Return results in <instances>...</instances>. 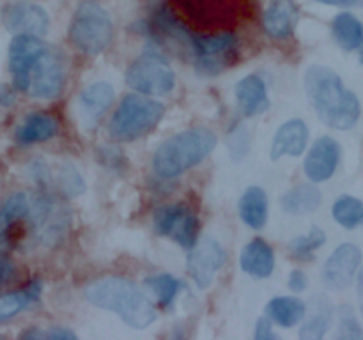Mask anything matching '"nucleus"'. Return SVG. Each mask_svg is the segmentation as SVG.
I'll return each mask as SVG.
<instances>
[{
	"mask_svg": "<svg viewBox=\"0 0 363 340\" xmlns=\"http://www.w3.org/2000/svg\"><path fill=\"white\" fill-rule=\"evenodd\" d=\"M326 243V234L323 232L319 227H312L305 236L293 237L287 244L291 255L296 259H308L312 255V251H315L318 248H321Z\"/></svg>",
	"mask_w": 363,
	"mask_h": 340,
	"instance_id": "nucleus-30",
	"label": "nucleus"
},
{
	"mask_svg": "<svg viewBox=\"0 0 363 340\" xmlns=\"http://www.w3.org/2000/svg\"><path fill=\"white\" fill-rule=\"evenodd\" d=\"M89 303L119 315L128 326L145 329L156 321V308L144 290L123 276L94 280L84 289Z\"/></svg>",
	"mask_w": 363,
	"mask_h": 340,
	"instance_id": "nucleus-2",
	"label": "nucleus"
},
{
	"mask_svg": "<svg viewBox=\"0 0 363 340\" xmlns=\"http://www.w3.org/2000/svg\"><path fill=\"white\" fill-rule=\"evenodd\" d=\"M308 140V128L301 119L287 120L279 128L272 144V158L280 159L282 156L303 154Z\"/></svg>",
	"mask_w": 363,
	"mask_h": 340,
	"instance_id": "nucleus-17",
	"label": "nucleus"
},
{
	"mask_svg": "<svg viewBox=\"0 0 363 340\" xmlns=\"http://www.w3.org/2000/svg\"><path fill=\"white\" fill-rule=\"evenodd\" d=\"M152 225L160 236L170 237L183 248L191 250L197 244L201 222H199V216L186 205H162L152 215Z\"/></svg>",
	"mask_w": 363,
	"mask_h": 340,
	"instance_id": "nucleus-8",
	"label": "nucleus"
},
{
	"mask_svg": "<svg viewBox=\"0 0 363 340\" xmlns=\"http://www.w3.org/2000/svg\"><path fill=\"white\" fill-rule=\"evenodd\" d=\"M14 103V94L9 87L6 85H0V105L2 106H11Z\"/></svg>",
	"mask_w": 363,
	"mask_h": 340,
	"instance_id": "nucleus-38",
	"label": "nucleus"
},
{
	"mask_svg": "<svg viewBox=\"0 0 363 340\" xmlns=\"http://www.w3.org/2000/svg\"><path fill=\"white\" fill-rule=\"evenodd\" d=\"M14 275V262L11 261L9 255L0 251V285L9 282Z\"/></svg>",
	"mask_w": 363,
	"mask_h": 340,
	"instance_id": "nucleus-34",
	"label": "nucleus"
},
{
	"mask_svg": "<svg viewBox=\"0 0 363 340\" xmlns=\"http://www.w3.org/2000/svg\"><path fill=\"white\" fill-rule=\"evenodd\" d=\"M113 98H116V91L106 81H96L89 85L78 98V112L84 123L89 126L98 123L103 113L112 106Z\"/></svg>",
	"mask_w": 363,
	"mask_h": 340,
	"instance_id": "nucleus-16",
	"label": "nucleus"
},
{
	"mask_svg": "<svg viewBox=\"0 0 363 340\" xmlns=\"http://www.w3.org/2000/svg\"><path fill=\"white\" fill-rule=\"evenodd\" d=\"M238 38L230 32L213 35H197L194 39L191 57L195 71L204 76H216L236 60Z\"/></svg>",
	"mask_w": 363,
	"mask_h": 340,
	"instance_id": "nucleus-7",
	"label": "nucleus"
},
{
	"mask_svg": "<svg viewBox=\"0 0 363 340\" xmlns=\"http://www.w3.org/2000/svg\"><path fill=\"white\" fill-rule=\"evenodd\" d=\"M236 99L241 113L247 117L259 115L269 108L266 84L257 74H250V76H245L243 80L238 81Z\"/></svg>",
	"mask_w": 363,
	"mask_h": 340,
	"instance_id": "nucleus-19",
	"label": "nucleus"
},
{
	"mask_svg": "<svg viewBox=\"0 0 363 340\" xmlns=\"http://www.w3.org/2000/svg\"><path fill=\"white\" fill-rule=\"evenodd\" d=\"M363 46V45H362ZM360 59H362V62H363V48H362V57H360Z\"/></svg>",
	"mask_w": 363,
	"mask_h": 340,
	"instance_id": "nucleus-41",
	"label": "nucleus"
},
{
	"mask_svg": "<svg viewBox=\"0 0 363 340\" xmlns=\"http://www.w3.org/2000/svg\"><path fill=\"white\" fill-rule=\"evenodd\" d=\"M333 218L344 229H357L363 223V202L351 195H342L333 204Z\"/></svg>",
	"mask_w": 363,
	"mask_h": 340,
	"instance_id": "nucleus-28",
	"label": "nucleus"
},
{
	"mask_svg": "<svg viewBox=\"0 0 363 340\" xmlns=\"http://www.w3.org/2000/svg\"><path fill=\"white\" fill-rule=\"evenodd\" d=\"M314 2L326 4V6H340V7H363V0H314Z\"/></svg>",
	"mask_w": 363,
	"mask_h": 340,
	"instance_id": "nucleus-37",
	"label": "nucleus"
},
{
	"mask_svg": "<svg viewBox=\"0 0 363 340\" xmlns=\"http://www.w3.org/2000/svg\"><path fill=\"white\" fill-rule=\"evenodd\" d=\"M43 339L48 340H74L77 335H74L71 329L67 328H50L46 332H43Z\"/></svg>",
	"mask_w": 363,
	"mask_h": 340,
	"instance_id": "nucleus-36",
	"label": "nucleus"
},
{
	"mask_svg": "<svg viewBox=\"0 0 363 340\" xmlns=\"http://www.w3.org/2000/svg\"><path fill=\"white\" fill-rule=\"evenodd\" d=\"M227 254L222 244L213 237H206L191 248L188 255V273L201 289H208L215 280L216 273L225 264Z\"/></svg>",
	"mask_w": 363,
	"mask_h": 340,
	"instance_id": "nucleus-11",
	"label": "nucleus"
},
{
	"mask_svg": "<svg viewBox=\"0 0 363 340\" xmlns=\"http://www.w3.org/2000/svg\"><path fill=\"white\" fill-rule=\"evenodd\" d=\"M312 308L314 312H312L311 319L300 329V339H323L332 326L333 308L328 298L318 296L312 303Z\"/></svg>",
	"mask_w": 363,
	"mask_h": 340,
	"instance_id": "nucleus-27",
	"label": "nucleus"
},
{
	"mask_svg": "<svg viewBox=\"0 0 363 340\" xmlns=\"http://www.w3.org/2000/svg\"><path fill=\"white\" fill-rule=\"evenodd\" d=\"M66 59L59 50L48 46L30 71L28 94L35 99H53L62 92L66 81Z\"/></svg>",
	"mask_w": 363,
	"mask_h": 340,
	"instance_id": "nucleus-9",
	"label": "nucleus"
},
{
	"mask_svg": "<svg viewBox=\"0 0 363 340\" xmlns=\"http://www.w3.org/2000/svg\"><path fill=\"white\" fill-rule=\"evenodd\" d=\"M126 84L140 94L162 96L172 91L176 85V74L162 53L147 50L128 67Z\"/></svg>",
	"mask_w": 363,
	"mask_h": 340,
	"instance_id": "nucleus-6",
	"label": "nucleus"
},
{
	"mask_svg": "<svg viewBox=\"0 0 363 340\" xmlns=\"http://www.w3.org/2000/svg\"><path fill=\"white\" fill-rule=\"evenodd\" d=\"M216 147V135L206 128L181 131L156 149L152 170L162 179H174L204 162Z\"/></svg>",
	"mask_w": 363,
	"mask_h": 340,
	"instance_id": "nucleus-3",
	"label": "nucleus"
},
{
	"mask_svg": "<svg viewBox=\"0 0 363 340\" xmlns=\"http://www.w3.org/2000/svg\"><path fill=\"white\" fill-rule=\"evenodd\" d=\"M287 215H307L315 211L321 204V191L314 184H300L287 191L280 200Z\"/></svg>",
	"mask_w": 363,
	"mask_h": 340,
	"instance_id": "nucleus-25",
	"label": "nucleus"
},
{
	"mask_svg": "<svg viewBox=\"0 0 363 340\" xmlns=\"http://www.w3.org/2000/svg\"><path fill=\"white\" fill-rule=\"evenodd\" d=\"M332 30L337 45L346 52L357 50L363 45V25L351 13L337 14L332 23Z\"/></svg>",
	"mask_w": 363,
	"mask_h": 340,
	"instance_id": "nucleus-26",
	"label": "nucleus"
},
{
	"mask_svg": "<svg viewBox=\"0 0 363 340\" xmlns=\"http://www.w3.org/2000/svg\"><path fill=\"white\" fill-rule=\"evenodd\" d=\"M59 131V123L53 115L45 112H32L18 126L14 138L20 145H32L53 138Z\"/></svg>",
	"mask_w": 363,
	"mask_h": 340,
	"instance_id": "nucleus-20",
	"label": "nucleus"
},
{
	"mask_svg": "<svg viewBox=\"0 0 363 340\" xmlns=\"http://www.w3.org/2000/svg\"><path fill=\"white\" fill-rule=\"evenodd\" d=\"M305 91L319 119L335 130H351L360 119V101L342 78L328 67L312 66L305 73Z\"/></svg>",
	"mask_w": 363,
	"mask_h": 340,
	"instance_id": "nucleus-1",
	"label": "nucleus"
},
{
	"mask_svg": "<svg viewBox=\"0 0 363 340\" xmlns=\"http://www.w3.org/2000/svg\"><path fill=\"white\" fill-rule=\"evenodd\" d=\"M59 186L66 197H78L85 191V184L73 165H64L59 172Z\"/></svg>",
	"mask_w": 363,
	"mask_h": 340,
	"instance_id": "nucleus-31",
	"label": "nucleus"
},
{
	"mask_svg": "<svg viewBox=\"0 0 363 340\" xmlns=\"http://www.w3.org/2000/svg\"><path fill=\"white\" fill-rule=\"evenodd\" d=\"M165 106L155 99L130 94L123 98L110 120L108 133L117 142H133L156 128Z\"/></svg>",
	"mask_w": 363,
	"mask_h": 340,
	"instance_id": "nucleus-4",
	"label": "nucleus"
},
{
	"mask_svg": "<svg viewBox=\"0 0 363 340\" xmlns=\"http://www.w3.org/2000/svg\"><path fill=\"white\" fill-rule=\"evenodd\" d=\"M32 205L25 193H13L0 208V243H11L14 230L30 216Z\"/></svg>",
	"mask_w": 363,
	"mask_h": 340,
	"instance_id": "nucleus-21",
	"label": "nucleus"
},
{
	"mask_svg": "<svg viewBox=\"0 0 363 340\" xmlns=\"http://www.w3.org/2000/svg\"><path fill=\"white\" fill-rule=\"evenodd\" d=\"M2 23L13 34L45 35L50 27V18L41 6L32 2H13L4 7Z\"/></svg>",
	"mask_w": 363,
	"mask_h": 340,
	"instance_id": "nucleus-13",
	"label": "nucleus"
},
{
	"mask_svg": "<svg viewBox=\"0 0 363 340\" xmlns=\"http://www.w3.org/2000/svg\"><path fill=\"white\" fill-rule=\"evenodd\" d=\"M307 275H305L301 269H294V271H291L289 275V289L293 290V293H303L305 289H307Z\"/></svg>",
	"mask_w": 363,
	"mask_h": 340,
	"instance_id": "nucleus-35",
	"label": "nucleus"
},
{
	"mask_svg": "<svg viewBox=\"0 0 363 340\" xmlns=\"http://www.w3.org/2000/svg\"><path fill=\"white\" fill-rule=\"evenodd\" d=\"M254 336L257 340H275L277 339V333L273 329L272 324V319L269 317H261L255 324V333Z\"/></svg>",
	"mask_w": 363,
	"mask_h": 340,
	"instance_id": "nucleus-33",
	"label": "nucleus"
},
{
	"mask_svg": "<svg viewBox=\"0 0 363 340\" xmlns=\"http://www.w3.org/2000/svg\"><path fill=\"white\" fill-rule=\"evenodd\" d=\"M48 45L41 41L38 35L18 34L9 46V69L13 84L18 91L28 92L30 85V71L39 57L45 53Z\"/></svg>",
	"mask_w": 363,
	"mask_h": 340,
	"instance_id": "nucleus-10",
	"label": "nucleus"
},
{
	"mask_svg": "<svg viewBox=\"0 0 363 340\" xmlns=\"http://www.w3.org/2000/svg\"><path fill=\"white\" fill-rule=\"evenodd\" d=\"M240 266L247 275L255 276V278H268L275 269L273 248L264 239L255 237L241 250Z\"/></svg>",
	"mask_w": 363,
	"mask_h": 340,
	"instance_id": "nucleus-18",
	"label": "nucleus"
},
{
	"mask_svg": "<svg viewBox=\"0 0 363 340\" xmlns=\"http://www.w3.org/2000/svg\"><path fill=\"white\" fill-rule=\"evenodd\" d=\"M238 209L241 220L252 229H262L268 222V197L262 188H248L241 197Z\"/></svg>",
	"mask_w": 363,
	"mask_h": 340,
	"instance_id": "nucleus-22",
	"label": "nucleus"
},
{
	"mask_svg": "<svg viewBox=\"0 0 363 340\" xmlns=\"http://www.w3.org/2000/svg\"><path fill=\"white\" fill-rule=\"evenodd\" d=\"M340 162V145L332 137H321L315 140L305 158L303 169L305 176L312 183L328 181L335 174L337 165Z\"/></svg>",
	"mask_w": 363,
	"mask_h": 340,
	"instance_id": "nucleus-14",
	"label": "nucleus"
},
{
	"mask_svg": "<svg viewBox=\"0 0 363 340\" xmlns=\"http://www.w3.org/2000/svg\"><path fill=\"white\" fill-rule=\"evenodd\" d=\"M363 294V268L360 269V273H358V296H362Z\"/></svg>",
	"mask_w": 363,
	"mask_h": 340,
	"instance_id": "nucleus-39",
	"label": "nucleus"
},
{
	"mask_svg": "<svg viewBox=\"0 0 363 340\" xmlns=\"http://www.w3.org/2000/svg\"><path fill=\"white\" fill-rule=\"evenodd\" d=\"M149 289L155 293L156 300H158L160 307L162 308H170L176 301V296L179 294L181 289H184V283L181 280L174 278L169 273H163V275L152 276V278L145 280Z\"/></svg>",
	"mask_w": 363,
	"mask_h": 340,
	"instance_id": "nucleus-29",
	"label": "nucleus"
},
{
	"mask_svg": "<svg viewBox=\"0 0 363 340\" xmlns=\"http://www.w3.org/2000/svg\"><path fill=\"white\" fill-rule=\"evenodd\" d=\"M305 303L300 298H273L266 307V315L282 328H293L305 317Z\"/></svg>",
	"mask_w": 363,
	"mask_h": 340,
	"instance_id": "nucleus-24",
	"label": "nucleus"
},
{
	"mask_svg": "<svg viewBox=\"0 0 363 340\" xmlns=\"http://www.w3.org/2000/svg\"><path fill=\"white\" fill-rule=\"evenodd\" d=\"M339 336L340 339H363V329L350 305L339 308Z\"/></svg>",
	"mask_w": 363,
	"mask_h": 340,
	"instance_id": "nucleus-32",
	"label": "nucleus"
},
{
	"mask_svg": "<svg viewBox=\"0 0 363 340\" xmlns=\"http://www.w3.org/2000/svg\"><path fill=\"white\" fill-rule=\"evenodd\" d=\"M41 282H39V280H34V282H30L27 287H23V289L0 296V324L9 321V319H13L14 315L23 312L25 308L30 307L32 303H35V301L39 300V296H41Z\"/></svg>",
	"mask_w": 363,
	"mask_h": 340,
	"instance_id": "nucleus-23",
	"label": "nucleus"
},
{
	"mask_svg": "<svg viewBox=\"0 0 363 340\" xmlns=\"http://www.w3.org/2000/svg\"><path fill=\"white\" fill-rule=\"evenodd\" d=\"M298 7L293 0H272L262 16V27L273 39H287L294 34Z\"/></svg>",
	"mask_w": 363,
	"mask_h": 340,
	"instance_id": "nucleus-15",
	"label": "nucleus"
},
{
	"mask_svg": "<svg viewBox=\"0 0 363 340\" xmlns=\"http://www.w3.org/2000/svg\"><path fill=\"white\" fill-rule=\"evenodd\" d=\"M69 41L80 53L99 55L108 48L113 35L110 14L94 2H84L74 13L69 25Z\"/></svg>",
	"mask_w": 363,
	"mask_h": 340,
	"instance_id": "nucleus-5",
	"label": "nucleus"
},
{
	"mask_svg": "<svg viewBox=\"0 0 363 340\" xmlns=\"http://www.w3.org/2000/svg\"><path fill=\"white\" fill-rule=\"evenodd\" d=\"M358 298H360V312H362V315H363V294H362V296H358Z\"/></svg>",
	"mask_w": 363,
	"mask_h": 340,
	"instance_id": "nucleus-40",
	"label": "nucleus"
},
{
	"mask_svg": "<svg viewBox=\"0 0 363 340\" xmlns=\"http://www.w3.org/2000/svg\"><path fill=\"white\" fill-rule=\"evenodd\" d=\"M362 262V251L357 244L344 243L333 251L321 271V280L328 289L342 290L353 283Z\"/></svg>",
	"mask_w": 363,
	"mask_h": 340,
	"instance_id": "nucleus-12",
	"label": "nucleus"
}]
</instances>
